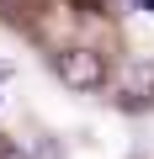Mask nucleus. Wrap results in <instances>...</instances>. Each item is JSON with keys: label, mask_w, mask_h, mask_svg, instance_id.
I'll return each mask as SVG.
<instances>
[{"label": "nucleus", "mask_w": 154, "mask_h": 159, "mask_svg": "<svg viewBox=\"0 0 154 159\" xmlns=\"http://www.w3.org/2000/svg\"><path fill=\"white\" fill-rule=\"evenodd\" d=\"M53 69H58V80L69 90H96L101 80H106V64H101V53H91V48H64L58 58H53Z\"/></svg>", "instance_id": "nucleus-1"}, {"label": "nucleus", "mask_w": 154, "mask_h": 159, "mask_svg": "<svg viewBox=\"0 0 154 159\" xmlns=\"http://www.w3.org/2000/svg\"><path fill=\"white\" fill-rule=\"evenodd\" d=\"M122 101H138V106L154 101V58L128 64V74H122Z\"/></svg>", "instance_id": "nucleus-2"}, {"label": "nucleus", "mask_w": 154, "mask_h": 159, "mask_svg": "<svg viewBox=\"0 0 154 159\" xmlns=\"http://www.w3.org/2000/svg\"><path fill=\"white\" fill-rule=\"evenodd\" d=\"M0 159H27V154L21 148H0Z\"/></svg>", "instance_id": "nucleus-3"}, {"label": "nucleus", "mask_w": 154, "mask_h": 159, "mask_svg": "<svg viewBox=\"0 0 154 159\" xmlns=\"http://www.w3.org/2000/svg\"><path fill=\"white\" fill-rule=\"evenodd\" d=\"M138 6H143V11H154V0H138Z\"/></svg>", "instance_id": "nucleus-4"}]
</instances>
